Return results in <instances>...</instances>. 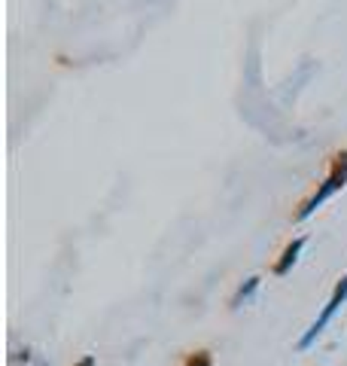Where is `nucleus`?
Listing matches in <instances>:
<instances>
[{"mask_svg": "<svg viewBox=\"0 0 347 366\" xmlns=\"http://www.w3.org/2000/svg\"><path fill=\"white\" fill-rule=\"evenodd\" d=\"M347 186V147H341V149H335L332 156H329V171H326V177H323V183L314 189V196L311 198H304V202L299 205V211L293 214V220H308L311 214L317 211L320 205L326 202L329 196H335V193H341V189Z\"/></svg>", "mask_w": 347, "mask_h": 366, "instance_id": "obj_1", "label": "nucleus"}, {"mask_svg": "<svg viewBox=\"0 0 347 366\" xmlns=\"http://www.w3.org/2000/svg\"><path fill=\"white\" fill-rule=\"evenodd\" d=\"M344 299H347V274L341 278V284L335 287V293H332V299H329V305L323 309V314H320V318H317V323H314V327H311V330H308V332H304V336H302L299 348H308V345H311V342H314V339L320 336V332L326 330V323L335 318V312H338V309H341V305H344Z\"/></svg>", "mask_w": 347, "mask_h": 366, "instance_id": "obj_2", "label": "nucleus"}, {"mask_svg": "<svg viewBox=\"0 0 347 366\" xmlns=\"http://www.w3.org/2000/svg\"><path fill=\"white\" fill-rule=\"evenodd\" d=\"M304 241L308 238H293L290 244L283 247V254H281V260L274 263V274H286L295 265V260H299V254H302V247H304Z\"/></svg>", "mask_w": 347, "mask_h": 366, "instance_id": "obj_3", "label": "nucleus"}, {"mask_svg": "<svg viewBox=\"0 0 347 366\" xmlns=\"http://www.w3.org/2000/svg\"><path fill=\"white\" fill-rule=\"evenodd\" d=\"M256 287H259V278H247V284H244V287L238 290V293H235V299H232V309H238V305L244 302V299L253 296V290H256Z\"/></svg>", "mask_w": 347, "mask_h": 366, "instance_id": "obj_4", "label": "nucleus"}, {"mask_svg": "<svg viewBox=\"0 0 347 366\" xmlns=\"http://www.w3.org/2000/svg\"><path fill=\"white\" fill-rule=\"evenodd\" d=\"M186 366H214V363H210V354L207 351H198V354H192L189 360H186Z\"/></svg>", "mask_w": 347, "mask_h": 366, "instance_id": "obj_5", "label": "nucleus"}, {"mask_svg": "<svg viewBox=\"0 0 347 366\" xmlns=\"http://www.w3.org/2000/svg\"><path fill=\"white\" fill-rule=\"evenodd\" d=\"M76 366H95V360H91V357H86V360H82V363H76Z\"/></svg>", "mask_w": 347, "mask_h": 366, "instance_id": "obj_6", "label": "nucleus"}]
</instances>
